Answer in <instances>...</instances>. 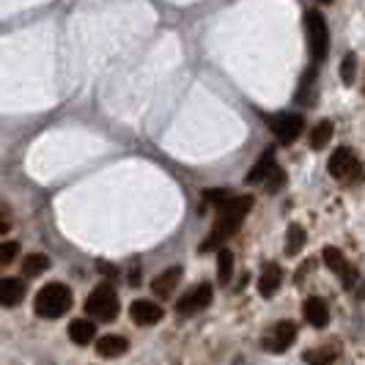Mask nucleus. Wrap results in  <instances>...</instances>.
<instances>
[{
  "mask_svg": "<svg viewBox=\"0 0 365 365\" xmlns=\"http://www.w3.org/2000/svg\"><path fill=\"white\" fill-rule=\"evenodd\" d=\"M253 209V198L250 195H236V198H228V201L220 206V212H217V223L212 228V234H209V239L201 244V253H209V250H214V247H220V244L242 225V220L247 217V212Z\"/></svg>",
  "mask_w": 365,
  "mask_h": 365,
  "instance_id": "1",
  "label": "nucleus"
},
{
  "mask_svg": "<svg viewBox=\"0 0 365 365\" xmlns=\"http://www.w3.org/2000/svg\"><path fill=\"white\" fill-rule=\"evenodd\" d=\"M69 307H72V291L63 283H47L33 303V310L41 319H61L63 313H69Z\"/></svg>",
  "mask_w": 365,
  "mask_h": 365,
  "instance_id": "2",
  "label": "nucleus"
},
{
  "mask_svg": "<svg viewBox=\"0 0 365 365\" xmlns=\"http://www.w3.org/2000/svg\"><path fill=\"white\" fill-rule=\"evenodd\" d=\"M305 31H307V50H310L313 63L325 61L327 53H329V28H327L325 14L310 9L305 14Z\"/></svg>",
  "mask_w": 365,
  "mask_h": 365,
  "instance_id": "3",
  "label": "nucleus"
},
{
  "mask_svg": "<svg viewBox=\"0 0 365 365\" xmlns=\"http://www.w3.org/2000/svg\"><path fill=\"white\" fill-rule=\"evenodd\" d=\"M85 313L97 322H113L119 316V297L110 285H97L85 303Z\"/></svg>",
  "mask_w": 365,
  "mask_h": 365,
  "instance_id": "4",
  "label": "nucleus"
},
{
  "mask_svg": "<svg viewBox=\"0 0 365 365\" xmlns=\"http://www.w3.org/2000/svg\"><path fill=\"white\" fill-rule=\"evenodd\" d=\"M269 129L278 135L280 143H294L305 129L303 116H294V113H283V116H272L269 119Z\"/></svg>",
  "mask_w": 365,
  "mask_h": 365,
  "instance_id": "5",
  "label": "nucleus"
},
{
  "mask_svg": "<svg viewBox=\"0 0 365 365\" xmlns=\"http://www.w3.org/2000/svg\"><path fill=\"white\" fill-rule=\"evenodd\" d=\"M294 341H297V325L294 322H280V325H275L269 329V335L264 338V349L280 354V352H288Z\"/></svg>",
  "mask_w": 365,
  "mask_h": 365,
  "instance_id": "6",
  "label": "nucleus"
},
{
  "mask_svg": "<svg viewBox=\"0 0 365 365\" xmlns=\"http://www.w3.org/2000/svg\"><path fill=\"white\" fill-rule=\"evenodd\" d=\"M209 303H212V285L203 283L198 288H192V291H187L182 300L176 303V310L182 316H192V313H201L203 307H209Z\"/></svg>",
  "mask_w": 365,
  "mask_h": 365,
  "instance_id": "7",
  "label": "nucleus"
},
{
  "mask_svg": "<svg viewBox=\"0 0 365 365\" xmlns=\"http://www.w3.org/2000/svg\"><path fill=\"white\" fill-rule=\"evenodd\" d=\"M327 168H329V176L332 179H349L357 170V160H354L352 148H338V151H332Z\"/></svg>",
  "mask_w": 365,
  "mask_h": 365,
  "instance_id": "8",
  "label": "nucleus"
},
{
  "mask_svg": "<svg viewBox=\"0 0 365 365\" xmlns=\"http://www.w3.org/2000/svg\"><path fill=\"white\" fill-rule=\"evenodd\" d=\"M129 316L132 322L141 327H151L163 319V307L157 303H148V300H135L132 307H129Z\"/></svg>",
  "mask_w": 365,
  "mask_h": 365,
  "instance_id": "9",
  "label": "nucleus"
},
{
  "mask_svg": "<svg viewBox=\"0 0 365 365\" xmlns=\"http://www.w3.org/2000/svg\"><path fill=\"white\" fill-rule=\"evenodd\" d=\"M179 280H182V266H170V269H165L163 275H157V278L151 280V291H154V297L168 300V297L173 294V288L179 285Z\"/></svg>",
  "mask_w": 365,
  "mask_h": 365,
  "instance_id": "10",
  "label": "nucleus"
},
{
  "mask_svg": "<svg viewBox=\"0 0 365 365\" xmlns=\"http://www.w3.org/2000/svg\"><path fill=\"white\" fill-rule=\"evenodd\" d=\"M22 297H25V283L22 280H17V278H3L0 280V305L3 307L20 305Z\"/></svg>",
  "mask_w": 365,
  "mask_h": 365,
  "instance_id": "11",
  "label": "nucleus"
},
{
  "mask_svg": "<svg viewBox=\"0 0 365 365\" xmlns=\"http://www.w3.org/2000/svg\"><path fill=\"white\" fill-rule=\"evenodd\" d=\"M305 319L316 327V329H322V327L329 325V307H327V303L322 297H310V300L305 303Z\"/></svg>",
  "mask_w": 365,
  "mask_h": 365,
  "instance_id": "12",
  "label": "nucleus"
},
{
  "mask_svg": "<svg viewBox=\"0 0 365 365\" xmlns=\"http://www.w3.org/2000/svg\"><path fill=\"white\" fill-rule=\"evenodd\" d=\"M69 338H72V344H77V346L91 344V341L97 338V325L88 322V319H75V322L69 325Z\"/></svg>",
  "mask_w": 365,
  "mask_h": 365,
  "instance_id": "13",
  "label": "nucleus"
},
{
  "mask_svg": "<svg viewBox=\"0 0 365 365\" xmlns=\"http://www.w3.org/2000/svg\"><path fill=\"white\" fill-rule=\"evenodd\" d=\"M280 280H283V269L278 264H266L264 275L258 278V291H261V297H272V294L280 288Z\"/></svg>",
  "mask_w": 365,
  "mask_h": 365,
  "instance_id": "14",
  "label": "nucleus"
},
{
  "mask_svg": "<svg viewBox=\"0 0 365 365\" xmlns=\"http://www.w3.org/2000/svg\"><path fill=\"white\" fill-rule=\"evenodd\" d=\"M126 349H129L126 338H121V335H104L99 344H97V354L110 360V357H121Z\"/></svg>",
  "mask_w": 365,
  "mask_h": 365,
  "instance_id": "15",
  "label": "nucleus"
},
{
  "mask_svg": "<svg viewBox=\"0 0 365 365\" xmlns=\"http://www.w3.org/2000/svg\"><path fill=\"white\" fill-rule=\"evenodd\" d=\"M47 269H50V258L44 253H31L22 261V275L25 278H39L41 272H47Z\"/></svg>",
  "mask_w": 365,
  "mask_h": 365,
  "instance_id": "16",
  "label": "nucleus"
},
{
  "mask_svg": "<svg viewBox=\"0 0 365 365\" xmlns=\"http://www.w3.org/2000/svg\"><path fill=\"white\" fill-rule=\"evenodd\" d=\"M305 242H307V236H305L303 225H297V223L288 225V234H285V256H300Z\"/></svg>",
  "mask_w": 365,
  "mask_h": 365,
  "instance_id": "17",
  "label": "nucleus"
},
{
  "mask_svg": "<svg viewBox=\"0 0 365 365\" xmlns=\"http://www.w3.org/2000/svg\"><path fill=\"white\" fill-rule=\"evenodd\" d=\"M272 165H275V157H272V151H266L264 157L258 160V163L253 165V170L247 173V184H258L266 179V173L272 170Z\"/></svg>",
  "mask_w": 365,
  "mask_h": 365,
  "instance_id": "18",
  "label": "nucleus"
},
{
  "mask_svg": "<svg viewBox=\"0 0 365 365\" xmlns=\"http://www.w3.org/2000/svg\"><path fill=\"white\" fill-rule=\"evenodd\" d=\"M329 138H332V121H319L310 132V148H316V151L325 148Z\"/></svg>",
  "mask_w": 365,
  "mask_h": 365,
  "instance_id": "19",
  "label": "nucleus"
},
{
  "mask_svg": "<svg viewBox=\"0 0 365 365\" xmlns=\"http://www.w3.org/2000/svg\"><path fill=\"white\" fill-rule=\"evenodd\" d=\"M231 272H234V256H231V250H220L217 253V283L228 285Z\"/></svg>",
  "mask_w": 365,
  "mask_h": 365,
  "instance_id": "20",
  "label": "nucleus"
},
{
  "mask_svg": "<svg viewBox=\"0 0 365 365\" xmlns=\"http://www.w3.org/2000/svg\"><path fill=\"white\" fill-rule=\"evenodd\" d=\"M335 357H338V349H335V346H329V349H310V352H305V363H307V365H329Z\"/></svg>",
  "mask_w": 365,
  "mask_h": 365,
  "instance_id": "21",
  "label": "nucleus"
},
{
  "mask_svg": "<svg viewBox=\"0 0 365 365\" xmlns=\"http://www.w3.org/2000/svg\"><path fill=\"white\" fill-rule=\"evenodd\" d=\"M322 258H325V264L329 266L332 272H338V275L346 269V258L338 247H325V250H322Z\"/></svg>",
  "mask_w": 365,
  "mask_h": 365,
  "instance_id": "22",
  "label": "nucleus"
},
{
  "mask_svg": "<svg viewBox=\"0 0 365 365\" xmlns=\"http://www.w3.org/2000/svg\"><path fill=\"white\" fill-rule=\"evenodd\" d=\"M313 85H316V66H310L307 72H305V80H303V85H300V102H305V104H313Z\"/></svg>",
  "mask_w": 365,
  "mask_h": 365,
  "instance_id": "23",
  "label": "nucleus"
},
{
  "mask_svg": "<svg viewBox=\"0 0 365 365\" xmlns=\"http://www.w3.org/2000/svg\"><path fill=\"white\" fill-rule=\"evenodd\" d=\"M354 75H357V55L349 53L344 58V63H341V80H344L346 85H352V82H354Z\"/></svg>",
  "mask_w": 365,
  "mask_h": 365,
  "instance_id": "24",
  "label": "nucleus"
},
{
  "mask_svg": "<svg viewBox=\"0 0 365 365\" xmlns=\"http://www.w3.org/2000/svg\"><path fill=\"white\" fill-rule=\"evenodd\" d=\"M264 182H266V192H278V190H280V187L285 184V173L280 170V168H278V165H272V170L266 173Z\"/></svg>",
  "mask_w": 365,
  "mask_h": 365,
  "instance_id": "25",
  "label": "nucleus"
},
{
  "mask_svg": "<svg viewBox=\"0 0 365 365\" xmlns=\"http://www.w3.org/2000/svg\"><path fill=\"white\" fill-rule=\"evenodd\" d=\"M17 253H20V242H3L0 244V266L11 264Z\"/></svg>",
  "mask_w": 365,
  "mask_h": 365,
  "instance_id": "26",
  "label": "nucleus"
},
{
  "mask_svg": "<svg viewBox=\"0 0 365 365\" xmlns=\"http://www.w3.org/2000/svg\"><path fill=\"white\" fill-rule=\"evenodd\" d=\"M209 203H214V206H223L228 198H231V192L228 190H206V195H203Z\"/></svg>",
  "mask_w": 365,
  "mask_h": 365,
  "instance_id": "27",
  "label": "nucleus"
},
{
  "mask_svg": "<svg viewBox=\"0 0 365 365\" xmlns=\"http://www.w3.org/2000/svg\"><path fill=\"white\" fill-rule=\"evenodd\" d=\"M99 272L102 275H113V278H116V275H119V269H116V266H110V264H104V261H99Z\"/></svg>",
  "mask_w": 365,
  "mask_h": 365,
  "instance_id": "28",
  "label": "nucleus"
},
{
  "mask_svg": "<svg viewBox=\"0 0 365 365\" xmlns=\"http://www.w3.org/2000/svg\"><path fill=\"white\" fill-rule=\"evenodd\" d=\"M3 234H9V223H6V220H0V236H3Z\"/></svg>",
  "mask_w": 365,
  "mask_h": 365,
  "instance_id": "29",
  "label": "nucleus"
},
{
  "mask_svg": "<svg viewBox=\"0 0 365 365\" xmlns=\"http://www.w3.org/2000/svg\"><path fill=\"white\" fill-rule=\"evenodd\" d=\"M322 3H332V0H322Z\"/></svg>",
  "mask_w": 365,
  "mask_h": 365,
  "instance_id": "30",
  "label": "nucleus"
}]
</instances>
